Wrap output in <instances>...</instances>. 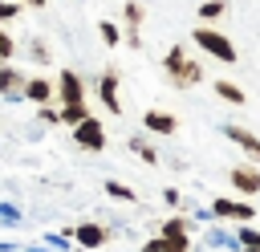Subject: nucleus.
Wrapping results in <instances>:
<instances>
[{
  "label": "nucleus",
  "mask_w": 260,
  "mask_h": 252,
  "mask_svg": "<svg viewBox=\"0 0 260 252\" xmlns=\"http://www.w3.org/2000/svg\"><path fill=\"white\" fill-rule=\"evenodd\" d=\"M162 69H167V77H171L179 89H191V85H199V81H203V65H199L183 45H171V49H167Z\"/></svg>",
  "instance_id": "f257e3e1"
},
{
  "label": "nucleus",
  "mask_w": 260,
  "mask_h": 252,
  "mask_svg": "<svg viewBox=\"0 0 260 252\" xmlns=\"http://www.w3.org/2000/svg\"><path fill=\"white\" fill-rule=\"evenodd\" d=\"M191 41H195L207 57H215V61H223V65H236V61H240V49H236L223 33H215L211 24H199V28L191 33Z\"/></svg>",
  "instance_id": "f03ea898"
},
{
  "label": "nucleus",
  "mask_w": 260,
  "mask_h": 252,
  "mask_svg": "<svg viewBox=\"0 0 260 252\" xmlns=\"http://www.w3.org/2000/svg\"><path fill=\"white\" fill-rule=\"evenodd\" d=\"M73 142L81 146V150H106V122L102 118H81L77 126H73Z\"/></svg>",
  "instance_id": "7ed1b4c3"
},
{
  "label": "nucleus",
  "mask_w": 260,
  "mask_h": 252,
  "mask_svg": "<svg viewBox=\"0 0 260 252\" xmlns=\"http://www.w3.org/2000/svg\"><path fill=\"white\" fill-rule=\"evenodd\" d=\"M211 215L215 219H232V224H252L256 219V207L244 199H211Z\"/></svg>",
  "instance_id": "20e7f679"
},
{
  "label": "nucleus",
  "mask_w": 260,
  "mask_h": 252,
  "mask_svg": "<svg viewBox=\"0 0 260 252\" xmlns=\"http://www.w3.org/2000/svg\"><path fill=\"white\" fill-rule=\"evenodd\" d=\"M142 20H146V8L138 4V0H126L122 4V33H126V45L130 49H142Z\"/></svg>",
  "instance_id": "39448f33"
},
{
  "label": "nucleus",
  "mask_w": 260,
  "mask_h": 252,
  "mask_svg": "<svg viewBox=\"0 0 260 252\" xmlns=\"http://www.w3.org/2000/svg\"><path fill=\"white\" fill-rule=\"evenodd\" d=\"M57 98H61V106L65 102H85V81L73 69H61L57 73Z\"/></svg>",
  "instance_id": "423d86ee"
},
{
  "label": "nucleus",
  "mask_w": 260,
  "mask_h": 252,
  "mask_svg": "<svg viewBox=\"0 0 260 252\" xmlns=\"http://www.w3.org/2000/svg\"><path fill=\"white\" fill-rule=\"evenodd\" d=\"M142 126H146V134L171 138V134L179 130V118H175V114H167V110H146V114H142Z\"/></svg>",
  "instance_id": "0eeeda50"
},
{
  "label": "nucleus",
  "mask_w": 260,
  "mask_h": 252,
  "mask_svg": "<svg viewBox=\"0 0 260 252\" xmlns=\"http://www.w3.org/2000/svg\"><path fill=\"white\" fill-rule=\"evenodd\" d=\"M73 240H77V248L93 252V248H102V244L110 240V228H106V224H77V228H73Z\"/></svg>",
  "instance_id": "6e6552de"
},
{
  "label": "nucleus",
  "mask_w": 260,
  "mask_h": 252,
  "mask_svg": "<svg viewBox=\"0 0 260 252\" xmlns=\"http://www.w3.org/2000/svg\"><path fill=\"white\" fill-rule=\"evenodd\" d=\"M228 183H232L240 195H260V171H256V167H244V163L232 167V171H228Z\"/></svg>",
  "instance_id": "1a4fd4ad"
},
{
  "label": "nucleus",
  "mask_w": 260,
  "mask_h": 252,
  "mask_svg": "<svg viewBox=\"0 0 260 252\" xmlns=\"http://www.w3.org/2000/svg\"><path fill=\"white\" fill-rule=\"evenodd\" d=\"M98 98H102V106H106L114 118L122 114V98H118V73H114V69H106V73H102V81H98Z\"/></svg>",
  "instance_id": "9d476101"
},
{
  "label": "nucleus",
  "mask_w": 260,
  "mask_h": 252,
  "mask_svg": "<svg viewBox=\"0 0 260 252\" xmlns=\"http://www.w3.org/2000/svg\"><path fill=\"white\" fill-rule=\"evenodd\" d=\"M0 93L4 98H24V73L12 61H0Z\"/></svg>",
  "instance_id": "9b49d317"
},
{
  "label": "nucleus",
  "mask_w": 260,
  "mask_h": 252,
  "mask_svg": "<svg viewBox=\"0 0 260 252\" xmlns=\"http://www.w3.org/2000/svg\"><path fill=\"white\" fill-rule=\"evenodd\" d=\"M24 98L37 102V106H45V102L57 98V81H49V77H24Z\"/></svg>",
  "instance_id": "f8f14e48"
},
{
  "label": "nucleus",
  "mask_w": 260,
  "mask_h": 252,
  "mask_svg": "<svg viewBox=\"0 0 260 252\" xmlns=\"http://www.w3.org/2000/svg\"><path fill=\"white\" fill-rule=\"evenodd\" d=\"M223 134H228V138H232L248 159H256V163H260V138H256L252 130H244V126H236V122H232V126H223Z\"/></svg>",
  "instance_id": "ddd939ff"
},
{
  "label": "nucleus",
  "mask_w": 260,
  "mask_h": 252,
  "mask_svg": "<svg viewBox=\"0 0 260 252\" xmlns=\"http://www.w3.org/2000/svg\"><path fill=\"white\" fill-rule=\"evenodd\" d=\"M211 93H215L219 102H228V106H244V85H236V81H228V77H215V81H211Z\"/></svg>",
  "instance_id": "4468645a"
},
{
  "label": "nucleus",
  "mask_w": 260,
  "mask_h": 252,
  "mask_svg": "<svg viewBox=\"0 0 260 252\" xmlns=\"http://www.w3.org/2000/svg\"><path fill=\"white\" fill-rule=\"evenodd\" d=\"M223 12H228V0H203V4H199V12H195V16H199V20H203V24H215V20H219V16H223Z\"/></svg>",
  "instance_id": "2eb2a0df"
},
{
  "label": "nucleus",
  "mask_w": 260,
  "mask_h": 252,
  "mask_svg": "<svg viewBox=\"0 0 260 252\" xmlns=\"http://www.w3.org/2000/svg\"><path fill=\"white\" fill-rule=\"evenodd\" d=\"M98 37L110 45V49H118V45H126V33H122V24H114V20H102L98 24Z\"/></svg>",
  "instance_id": "dca6fc26"
},
{
  "label": "nucleus",
  "mask_w": 260,
  "mask_h": 252,
  "mask_svg": "<svg viewBox=\"0 0 260 252\" xmlns=\"http://www.w3.org/2000/svg\"><path fill=\"white\" fill-rule=\"evenodd\" d=\"M81 118H89V106H85V102H65V106H61V122H65V126H77Z\"/></svg>",
  "instance_id": "f3484780"
},
{
  "label": "nucleus",
  "mask_w": 260,
  "mask_h": 252,
  "mask_svg": "<svg viewBox=\"0 0 260 252\" xmlns=\"http://www.w3.org/2000/svg\"><path fill=\"white\" fill-rule=\"evenodd\" d=\"M130 150H134L142 163H158V150H154V146H150L142 134H134V138H130Z\"/></svg>",
  "instance_id": "a211bd4d"
},
{
  "label": "nucleus",
  "mask_w": 260,
  "mask_h": 252,
  "mask_svg": "<svg viewBox=\"0 0 260 252\" xmlns=\"http://www.w3.org/2000/svg\"><path fill=\"white\" fill-rule=\"evenodd\" d=\"M106 195H110V199H122V203H134V199H138L126 183H114V179H106Z\"/></svg>",
  "instance_id": "6ab92c4d"
},
{
  "label": "nucleus",
  "mask_w": 260,
  "mask_h": 252,
  "mask_svg": "<svg viewBox=\"0 0 260 252\" xmlns=\"http://www.w3.org/2000/svg\"><path fill=\"white\" fill-rule=\"evenodd\" d=\"M158 236H187V219L183 215H167L162 228H158Z\"/></svg>",
  "instance_id": "aec40b11"
},
{
  "label": "nucleus",
  "mask_w": 260,
  "mask_h": 252,
  "mask_svg": "<svg viewBox=\"0 0 260 252\" xmlns=\"http://www.w3.org/2000/svg\"><path fill=\"white\" fill-rule=\"evenodd\" d=\"M236 244H240V248H260V228H252V224H240V236H236Z\"/></svg>",
  "instance_id": "412c9836"
},
{
  "label": "nucleus",
  "mask_w": 260,
  "mask_h": 252,
  "mask_svg": "<svg viewBox=\"0 0 260 252\" xmlns=\"http://www.w3.org/2000/svg\"><path fill=\"white\" fill-rule=\"evenodd\" d=\"M28 57H32V61H37V65H45V61H49V57H53V49H49V45H45V41H41V37H32V41H28Z\"/></svg>",
  "instance_id": "4be33fe9"
},
{
  "label": "nucleus",
  "mask_w": 260,
  "mask_h": 252,
  "mask_svg": "<svg viewBox=\"0 0 260 252\" xmlns=\"http://www.w3.org/2000/svg\"><path fill=\"white\" fill-rule=\"evenodd\" d=\"M20 8H24L20 0H0V24H4V20H16V16H20Z\"/></svg>",
  "instance_id": "5701e85b"
},
{
  "label": "nucleus",
  "mask_w": 260,
  "mask_h": 252,
  "mask_svg": "<svg viewBox=\"0 0 260 252\" xmlns=\"http://www.w3.org/2000/svg\"><path fill=\"white\" fill-rule=\"evenodd\" d=\"M12 57H16V41L0 28V61H12Z\"/></svg>",
  "instance_id": "b1692460"
},
{
  "label": "nucleus",
  "mask_w": 260,
  "mask_h": 252,
  "mask_svg": "<svg viewBox=\"0 0 260 252\" xmlns=\"http://www.w3.org/2000/svg\"><path fill=\"white\" fill-rule=\"evenodd\" d=\"M37 118H41V122H49V126H57V122H61V110H53V106L45 102V106H37Z\"/></svg>",
  "instance_id": "393cba45"
},
{
  "label": "nucleus",
  "mask_w": 260,
  "mask_h": 252,
  "mask_svg": "<svg viewBox=\"0 0 260 252\" xmlns=\"http://www.w3.org/2000/svg\"><path fill=\"white\" fill-rule=\"evenodd\" d=\"M162 252H187V236H162Z\"/></svg>",
  "instance_id": "a878e982"
},
{
  "label": "nucleus",
  "mask_w": 260,
  "mask_h": 252,
  "mask_svg": "<svg viewBox=\"0 0 260 252\" xmlns=\"http://www.w3.org/2000/svg\"><path fill=\"white\" fill-rule=\"evenodd\" d=\"M162 203H167V207H179V191L167 187V191H162Z\"/></svg>",
  "instance_id": "bb28decb"
},
{
  "label": "nucleus",
  "mask_w": 260,
  "mask_h": 252,
  "mask_svg": "<svg viewBox=\"0 0 260 252\" xmlns=\"http://www.w3.org/2000/svg\"><path fill=\"white\" fill-rule=\"evenodd\" d=\"M142 252H162V236H154V240H146V244H142Z\"/></svg>",
  "instance_id": "cd10ccee"
},
{
  "label": "nucleus",
  "mask_w": 260,
  "mask_h": 252,
  "mask_svg": "<svg viewBox=\"0 0 260 252\" xmlns=\"http://www.w3.org/2000/svg\"><path fill=\"white\" fill-rule=\"evenodd\" d=\"M20 4H24V8H41L45 0H20Z\"/></svg>",
  "instance_id": "c85d7f7f"
}]
</instances>
